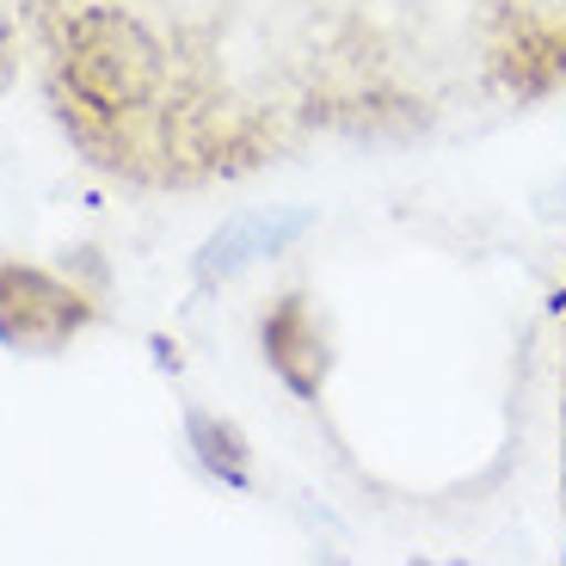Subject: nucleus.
I'll return each mask as SVG.
<instances>
[{"mask_svg": "<svg viewBox=\"0 0 566 566\" xmlns=\"http://www.w3.org/2000/svg\"><path fill=\"white\" fill-rule=\"evenodd\" d=\"M314 228L308 210H253V216H234L222 234H210V247L198 253V277L203 283H222V277H241L247 265L259 259H277L290 241H302Z\"/></svg>", "mask_w": 566, "mask_h": 566, "instance_id": "obj_4", "label": "nucleus"}, {"mask_svg": "<svg viewBox=\"0 0 566 566\" xmlns=\"http://www.w3.org/2000/svg\"><path fill=\"white\" fill-rule=\"evenodd\" d=\"M259 345H265V364L277 369V382L290 388V395L314 400L326 382V333L321 321H314L308 296H283L277 308L265 314V326H259Z\"/></svg>", "mask_w": 566, "mask_h": 566, "instance_id": "obj_3", "label": "nucleus"}, {"mask_svg": "<svg viewBox=\"0 0 566 566\" xmlns=\"http://www.w3.org/2000/svg\"><path fill=\"white\" fill-rule=\"evenodd\" d=\"M56 86L81 136L155 112L167 86V50L129 7H81L56 43Z\"/></svg>", "mask_w": 566, "mask_h": 566, "instance_id": "obj_1", "label": "nucleus"}, {"mask_svg": "<svg viewBox=\"0 0 566 566\" xmlns=\"http://www.w3.org/2000/svg\"><path fill=\"white\" fill-rule=\"evenodd\" d=\"M93 326V302L43 265H0V345L25 357H50Z\"/></svg>", "mask_w": 566, "mask_h": 566, "instance_id": "obj_2", "label": "nucleus"}, {"mask_svg": "<svg viewBox=\"0 0 566 566\" xmlns=\"http://www.w3.org/2000/svg\"><path fill=\"white\" fill-rule=\"evenodd\" d=\"M13 81H19V31L0 25V93H13Z\"/></svg>", "mask_w": 566, "mask_h": 566, "instance_id": "obj_6", "label": "nucleus"}, {"mask_svg": "<svg viewBox=\"0 0 566 566\" xmlns=\"http://www.w3.org/2000/svg\"><path fill=\"white\" fill-rule=\"evenodd\" d=\"M185 438H191L198 462L210 468L216 481H228V486H247V481H253V450H247L241 424H228V419H216V412L191 407V412H185Z\"/></svg>", "mask_w": 566, "mask_h": 566, "instance_id": "obj_5", "label": "nucleus"}]
</instances>
